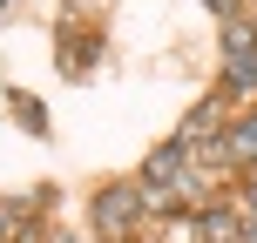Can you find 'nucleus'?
<instances>
[{
    "label": "nucleus",
    "instance_id": "5",
    "mask_svg": "<svg viewBox=\"0 0 257 243\" xmlns=\"http://www.w3.org/2000/svg\"><path fill=\"white\" fill-rule=\"evenodd\" d=\"M183 155H190V142H183V135H176V142H163V149L142 162V182H169V176L183 169Z\"/></svg>",
    "mask_w": 257,
    "mask_h": 243
},
{
    "label": "nucleus",
    "instance_id": "12",
    "mask_svg": "<svg viewBox=\"0 0 257 243\" xmlns=\"http://www.w3.org/2000/svg\"><path fill=\"white\" fill-rule=\"evenodd\" d=\"M54 243H75V236H54Z\"/></svg>",
    "mask_w": 257,
    "mask_h": 243
},
{
    "label": "nucleus",
    "instance_id": "6",
    "mask_svg": "<svg viewBox=\"0 0 257 243\" xmlns=\"http://www.w3.org/2000/svg\"><path fill=\"white\" fill-rule=\"evenodd\" d=\"M210 128H223V108H217V102H196V108H190V122H183V142L210 135Z\"/></svg>",
    "mask_w": 257,
    "mask_h": 243
},
{
    "label": "nucleus",
    "instance_id": "4",
    "mask_svg": "<svg viewBox=\"0 0 257 243\" xmlns=\"http://www.w3.org/2000/svg\"><path fill=\"white\" fill-rule=\"evenodd\" d=\"M102 48H108L102 34H68V48H61V68H68V75H88V68L102 61Z\"/></svg>",
    "mask_w": 257,
    "mask_h": 243
},
{
    "label": "nucleus",
    "instance_id": "1",
    "mask_svg": "<svg viewBox=\"0 0 257 243\" xmlns=\"http://www.w3.org/2000/svg\"><path fill=\"white\" fill-rule=\"evenodd\" d=\"M136 216H142V182H108V189H95V230L108 243H122L136 230Z\"/></svg>",
    "mask_w": 257,
    "mask_h": 243
},
{
    "label": "nucleus",
    "instance_id": "9",
    "mask_svg": "<svg viewBox=\"0 0 257 243\" xmlns=\"http://www.w3.org/2000/svg\"><path fill=\"white\" fill-rule=\"evenodd\" d=\"M14 115H21V128L48 135V115H41V102H34V95H14Z\"/></svg>",
    "mask_w": 257,
    "mask_h": 243
},
{
    "label": "nucleus",
    "instance_id": "3",
    "mask_svg": "<svg viewBox=\"0 0 257 243\" xmlns=\"http://www.w3.org/2000/svg\"><path fill=\"white\" fill-rule=\"evenodd\" d=\"M217 155H223V162H244V169H250V162H257V115H244V122H237L230 135L217 142Z\"/></svg>",
    "mask_w": 257,
    "mask_h": 243
},
{
    "label": "nucleus",
    "instance_id": "7",
    "mask_svg": "<svg viewBox=\"0 0 257 243\" xmlns=\"http://www.w3.org/2000/svg\"><path fill=\"white\" fill-rule=\"evenodd\" d=\"M237 54H257V21H230V34H223V61H237Z\"/></svg>",
    "mask_w": 257,
    "mask_h": 243
},
{
    "label": "nucleus",
    "instance_id": "13",
    "mask_svg": "<svg viewBox=\"0 0 257 243\" xmlns=\"http://www.w3.org/2000/svg\"><path fill=\"white\" fill-rule=\"evenodd\" d=\"M0 14H7V0H0Z\"/></svg>",
    "mask_w": 257,
    "mask_h": 243
},
{
    "label": "nucleus",
    "instance_id": "8",
    "mask_svg": "<svg viewBox=\"0 0 257 243\" xmlns=\"http://www.w3.org/2000/svg\"><path fill=\"white\" fill-rule=\"evenodd\" d=\"M223 81H230V88H244V95H257V54H237V61H223Z\"/></svg>",
    "mask_w": 257,
    "mask_h": 243
},
{
    "label": "nucleus",
    "instance_id": "11",
    "mask_svg": "<svg viewBox=\"0 0 257 243\" xmlns=\"http://www.w3.org/2000/svg\"><path fill=\"white\" fill-rule=\"evenodd\" d=\"M210 7H217V14H230V0H210Z\"/></svg>",
    "mask_w": 257,
    "mask_h": 243
},
{
    "label": "nucleus",
    "instance_id": "10",
    "mask_svg": "<svg viewBox=\"0 0 257 243\" xmlns=\"http://www.w3.org/2000/svg\"><path fill=\"white\" fill-rule=\"evenodd\" d=\"M244 196H250V203H244V209H257V162H250V182H244Z\"/></svg>",
    "mask_w": 257,
    "mask_h": 243
},
{
    "label": "nucleus",
    "instance_id": "2",
    "mask_svg": "<svg viewBox=\"0 0 257 243\" xmlns=\"http://www.w3.org/2000/svg\"><path fill=\"white\" fill-rule=\"evenodd\" d=\"M196 236L203 243H244V223H237L230 203H217V209H196Z\"/></svg>",
    "mask_w": 257,
    "mask_h": 243
}]
</instances>
